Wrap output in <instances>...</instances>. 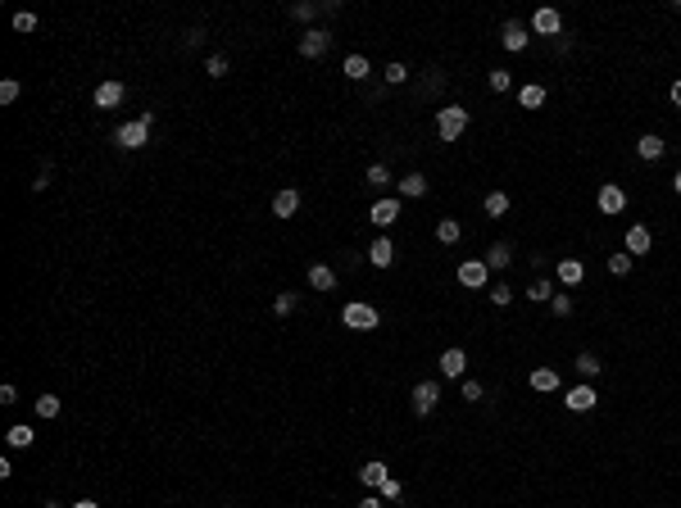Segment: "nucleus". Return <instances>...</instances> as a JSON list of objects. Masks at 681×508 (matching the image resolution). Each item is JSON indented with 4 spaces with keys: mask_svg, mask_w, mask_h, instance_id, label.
<instances>
[{
    "mask_svg": "<svg viewBox=\"0 0 681 508\" xmlns=\"http://www.w3.org/2000/svg\"><path fill=\"white\" fill-rule=\"evenodd\" d=\"M36 436H32V427H9V445H14V450H28Z\"/></svg>",
    "mask_w": 681,
    "mask_h": 508,
    "instance_id": "31",
    "label": "nucleus"
},
{
    "mask_svg": "<svg viewBox=\"0 0 681 508\" xmlns=\"http://www.w3.org/2000/svg\"><path fill=\"white\" fill-rule=\"evenodd\" d=\"M318 9H323V5H309V0H300V5H295V9H291V14H295V19H300V23H309V19H314V14H318Z\"/></svg>",
    "mask_w": 681,
    "mask_h": 508,
    "instance_id": "42",
    "label": "nucleus"
},
{
    "mask_svg": "<svg viewBox=\"0 0 681 508\" xmlns=\"http://www.w3.org/2000/svg\"><path fill=\"white\" fill-rule=\"evenodd\" d=\"M332 51V32H323V28H309L304 36H300V55L304 59H323Z\"/></svg>",
    "mask_w": 681,
    "mask_h": 508,
    "instance_id": "4",
    "label": "nucleus"
},
{
    "mask_svg": "<svg viewBox=\"0 0 681 508\" xmlns=\"http://www.w3.org/2000/svg\"><path fill=\"white\" fill-rule=\"evenodd\" d=\"M341 73H345V78H350V82H364V78H368V59H364V55H350V59H345V68H341Z\"/></svg>",
    "mask_w": 681,
    "mask_h": 508,
    "instance_id": "28",
    "label": "nucleus"
},
{
    "mask_svg": "<svg viewBox=\"0 0 681 508\" xmlns=\"http://www.w3.org/2000/svg\"><path fill=\"white\" fill-rule=\"evenodd\" d=\"M500 41H504V51H527V23H518V19H509L504 23V32H500Z\"/></svg>",
    "mask_w": 681,
    "mask_h": 508,
    "instance_id": "9",
    "label": "nucleus"
},
{
    "mask_svg": "<svg viewBox=\"0 0 681 508\" xmlns=\"http://www.w3.org/2000/svg\"><path fill=\"white\" fill-rule=\"evenodd\" d=\"M309 286H314V291H332V286H337V272H332L327 264H314V268H309Z\"/></svg>",
    "mask_w": 681,
    "mask_h": 508,
    "instance_id": "20",
    "label": "nucleus"
},
{
    "mask_svg": "<svg viewBox=\"0 0 681 508\" xmlns=\"http://www.w3.org/2000/svg\"><path fill=\"white\" fill-rule=\"evenodd\" d=\"M295 209H300V191L287 187V191L272 195V214H277V218H295Z\"/></svg>",
    "mask_w": 681,
    "mask_h": 508,
    "instance_id": "14",
    "label": "nucleus"
},
{
    "mask_svg": "<svg viewBox=\"0 0 681 508\" xmlns=\"http://www.w3.org/2000/svg\"><path fill=\"white\" fill-rule=\"evenodd\" d=\"M518 105H523V109H541L545 105V86L541 82H527L523 91H518Z\"/></svg>",
    "mask_w": 681,
    "mask_h": 508,
    "instance_id": "23",
    "label": "nucleus"
},
{
    "mask_svg": "<svg viewBox=\"0 0 681 508\" xmlns=\"http://www.w3.org/2000/svg\"><path fill=\"white\" fill-rule=\"evenodd\" d=\"M464 368H468V354L464 350H445L441 354V377H459L464 381Z\"/></svg>",
    "mask_w": 681,
    "mask_h": 508,
    "instance_id": "16",
    "label": "nucleus"
},
{
    "mask_svg": "<svg viewBox=\"0 0 681 508\" xmlns=\"http://www.w3.org/2000/svg\"><path fill=\"white\" fill-rule=\"evenodd\" d=\"M481 395H486V390H481V381H464V400H481Z\"/></svg>",
    "mask_w": 681,
    "mask_h": 508,
    "instance_id": "44",
    "label": "nucleus"
},
{
    "mask_svg": "<svg viewBox=\"0 0 681 508\" xmlns=\"http://www.w3.org/2000/svg\"><path fill=\"white\" fill-rule=\"evenodd\" d=\"M400 195H409V200H423V195H427V177H423V172H409V177H400Z\"/></svg>",
    "mask_w": 681,
    "mask_h": 508,
    "instance_id": "22",
    "label": "nucleus"
},
{
    "mask_svg": "<svg viewBox=\"0 0 681 508\" xmlns=\"http://www.w3.org/2000/svg\"><path fill=\"white\" fill-rule=\"evenodd\" d=\"M386 499H382V494H368V499H359V508H382Z\"/></svg>",
    "mask_w": 681,
    "mask_h": 508,
    "instance_id": "45",
    "label": "nucleus"
},
{
    "mask_svg": "<svg viewBox=\"0 0 681 508\" xmlns=\"http://www.w3.org/2000/svg\"><path fill=\"white\" fill-rule=\"evenodd\" d=\"M14 32H36V14H14Z\"/></svg>",
    "mask_w": 681,
    "mask_h": 508,
    "instance_id": "43",
    "label": "nucleus"
},
{
    "mask_svg": "<svg viewBox=\"0 0 681 508\" xmlns=\"http://www.w3.org/2000/svg\"><path fill=\"white\" fill-rule=\"evenodd\" d=\"M550 309H554V318H568V313H573V295H554Z\"/></svg>",
    "mask_w": 681,
    "mask_h": 508,
    "instance_id": "39",
    "label": "nucleus"
},
{
    "mask_svg": "<svg viewBox=\"0 0 681 508\" xmlns=\"http://www.w3.org/2000/svg\"><path fill=\"white\" fill-rule=\"evenodd\" d=\"M386 477H391V467L382 463V458H373V463H364V467H359V481H364V486H373V490H377Z\"/></svg>",
    "mask_w": 681,
    "mask_h": 508,
    "instance_id": "17",
    "label": "nucleus"
},
{
    "mask_svg": "<svg viewBox=\"0 0 681 508\" xmlns=\"http://www.w3.org/2000/svg\"><path fill=\"white\" fill-rule=\"evenodd\" d=\"M19 100V82L9 78V82H0V105H14Z\"/></svg>",
    "mask_w": 681,
    "mask_h": 508,
    "instance_id": "40",
    "label": "nucleus"
},
{
    "mask_svg": "<svg viewBox=\"0 0 681 508\" xmlns=\"http://www.w3.org/2000/svg\"><path fill=\"white\" fill-rule=\"evenodd\" d=\"M573 368H577L581 377H600V368H604V363H600V358L586 350V354H577V363H573Z\"/></svg>",
    "mask_w": 681,
    "mask_h": 508,
    "instance_id": "30",
    "label": "nucleus"
},
{
    "mask_svg": "<svg viewBox=\"0 0 681 508\" xmlns=\"http://www.w3.org/2000/svg\"><path fill=\"white\" fill-rule=\"evenodd\" d=\"M150 128H155V114H150V109H145V114H136L132 123H118L114 141L123 145V150H141V145L150 141Z\"/></svg>",
    "mask_w": 681,
    "mask_h": 508,
    "instance_id": "1",
    "label": "nucleus"
},
{
    "mask_svg": "<svg viewBox=\"0 0 681 508\" xmlns=\"http://www.w3.org/2000/svg\"><path fill=\"white\" fill-rule=\"evenodd\" d=\"M554 277H559L563 286H581V277H586V264H581V259H559Z\"/></svg>",
    "mask_w": 681,
    "mask_h": 508,
    "instance_id": "11",
    "label": "nucleus"
},
{
    "mask_svg": "<svg viewBox=\"0 0 681 508\" xmlns=\"http://www.w3.org/2000/svg\"><path fill=\"white\" fill-rule=\"evenodd\" d=\"M486 272L491 268L481 264V259H464V264H459V281H464V286H473V291H481V286H486Z\"/></svg>",
    "mask_w": 681,
    "mask_h": 508,
    "instance_id": "8",
    "label": "nucleus"
},
{
    "mask_svg": "<svg viewBox=\"0 0 681 508\" xmlns=\"http://www.w3.org/2000/svg\"><path fill=\"white\" fill-rule=\"evenodd\" d=\"M559 28H563L559 9H536V14H531V32H541V36H559Z\"/></svg>",
    "mask_w": 681,
    "mask_h": 508,
    "instance_id": "10",
    "label": "nucleus"
},
{
    "mask_svg": "<svg viewBox=\"0 0 681 508\" xmlns=\"http://www.w3.org/2000/svg\"><path fill=\"white\" fill-rule=\"evenodd\" d=\"M41 508H59V504H55V499H46V504H41Z\"/></svg>",
    "mask_w": 681,
    "mask_h": 508,
    "instance_id": "49",
    "label": "nucleus"
},
{
    "mask_svg": "<svg viewBox=\"0 0 681 508\" xmlns=\"http://www.w3.org/2000/svg\"><path fill=\"white\" fill-rule=\"evenodd\" d=\"M527 381H531V390H545V395L559 390V373H554V368H531Z\"/></svg>",
    "mask_w": 681,
    "mask_h": 508,
    "instance_id": "18",
    "label": "nucleus"
},
{
    "mask_svg": "<svg viewBox=\"0 0 681 508\" xmlns=\"http://www.w3.org/2000/svg\"><path fill=\"white\" fill-rule=\"evenodd\" d=\"M563 404L573 408V413H590V408L600 404V395H595V386H573V390L563 395Z\"/></svg>",
    "mask_w": 681,
    "mask_h": 508,
    "instance_id": "7",
    "label": "nucleus"
},
{
    "mask_svg": "<svg viewBox=\"0 0 681 508\" xmlns=\"http://www.w3.org/2000/svg\"><path fill=\"white\" fill-rule=\"evenodd\" d=\"M295 304H300L295 295H277V300H272V313H277V318H287V313H295Z\"/></svg>",
    "mask_w": 681,
    "mask_h": 508,
    "instance_id": "35",
    "label": "nucleus"
},
{
    "mask_svg": "<svg viewBox=\"0 0 681 508\" xmlns=\"http://www.w3.org/2000/svg\"><path fill=\"white\" fill-rule=\"evenodd\" d=\"M609 272H613V277H627V272H631V254H609Z\"/></svg>",
    "mask_w": 681,
    "mask_h": 508,
    "instance_id": "34",
    "label": "nucleus"
},
{
    "mask_svg": "<svg viewBox=\"0 0 681 508\" xmlns=\"http://www.w3.org/2000/svg\"><path fill=\"white\" fill-rule=\"evenodd\" d=\"M123 95H128V91H123V82H101V86H96V109H114Z\"/></svg>",
    "mask_w": 681,
    "mask_h": 508,
    "instance_id": "15",
    "label": "nucleus"
},
{
    "mask_svg": "<svg viewBox=\"0 0 681 508\" xmlns=\"http://www.w3.org/2000/svg\"><path fill=\"white\" fill-rule=\"evenodd\" d=\"M509 259H513V250L500 241V245H491V250H486V259H481V264H486V268H509Z\"/></svg>",
    "mask_w": 681,
    "mask_h": 508,
    "instance_id": "25",
    "label": "nucleus"
},
{
    "mask_svg": "<svg viewBox=\"0 0 681 508\" xmlns=\"http://www.w3.org/2000/svg\"><path fill=\"white\" fill-rule=\"evenodd\" d=\"M386 82H391V86L409 82V68H404V64H386Z\"/></svg>",
    "mask_w": 681,
    "mask_h": 508,
    "instance_id": "41",
    "label": "nucleus"
},
{
    "mask_svg": "<svg viewBox=\"0 0 681 508\" xmlns=\"http://www.w3.org/2000/svg\"><path fill=\"white\" fill-rule=\"evenodd\" d=\"M672 191H677V195H681V168H677V177H672Z\"/></svg>",
    "mask_w": 681,
    "mask_h": 508,
    "instance_id": "48",
    "label": "nucleus"
},
{
    "mask_svg": "<svg viewBox=\"0 0 681 508\" xmlns=\"http://www.w3.org/2000/svg\"><path fill=\"white\" fill-rule=\"evenodd\" d=\"M486 295H491V304H500V309H504V304H509V300H513V291H509V286H504V281H495V286H491Z\"/></svg>",
    "mask_w": 681,
    "mask_h": 508,
    "instance_id": "37",
    "label": "nucleus"
},
{
    "mask_svg": "<svg viewBox=\"0 0 681 508\" xmlns=\"http://www.w3.org/2000/svg\"><path fill=\"white\" fill-rule=\"evenodd\" d=\"M595 204H600V214H609V218H613V214H623V209H627V191H623V187H613V182H604L600 195H595Z\"/></svg>",
    "mask_w": 681,
    "mask_h": 508,
    "instance_id": "6",
    "label": "nucleus"
},
{
    "mask_svg": "<svg viewBox=\"0 0 681 508\" xmlns=\"http://www.w3.org/2000/svg\"><path fill=\"white\" fill-rule=\"evenodd\" d=\"M205 73H209V78H222V73H227V55H209L205 59Z\"/></svg>",
    "mask_w": 681,
    "mask_h": 508,
    "instance_id": "36",
    "label": "nucleus"
},
{
    "mask_svg": "<svg viewBox=\"0 0 681 508\" xmlns=\"http://www.w3.org/2000/svg\"><path fill=\"white\" fill-rule=\"evenodd\" d=\"M464 128H468V109H464V105L436 109V136H441V141H459Z\"/></svg>",
    "mask_w": 681,
    "mask_h": 508,
    "instance_id": "2",
    "label": "nucleus"
},
{
    "mask_svg": "<svg viewBox=\"0 0 681 508\" xmlns=\"http://www.w3.org/2000/svg\"><path fill=\"white\" fill-rule=\"evenodd\" d=\"M663 150H667L663 136H654V132H645V136L636 141V155H640V159H663Z\"/></svg>",
    "mask_w": 681,
    "mask_h": 508,
    "instance_id": "19",
    "label": "nucleus"
},
{
    "mask_svg": "<svg viewBox=\"0 0 681 508\" xmlns=\"http://www.w3.org/2000/svg\"><path fill=\"white\" fill-rule=\"evenodd\" d=\"M459 237H464L459 218H441V222H436V241H441V245H454Z\"/></svg>",
    "mask_w": 681,
    "mask_h": 508,
    "instance_id": "24",
    "label": "nucleus"
},
{
    "mask_svg": "<svg viewBox=\"0 0 681 508\" xmlns=\"http://www.w3.org/2000/svg\"><path fill=\"white\" fill-rule=\"evenodd\" d=\"M368 187H391V172L382 164H373V168H368Z\"/></svg>",
    "mask_w": 681,
    "mask_h": 508,
    "instance_id": "38",
    "label": "nucleus"
},
{
    "mask_svg": "<svg viewBox=\"0 0 681 508\" xmlns=\"http://www.w3.org/2000/svg\"><path fill=\"white\" fill-rule=\"evenodd\" d=\"M36 413H41V418H59V395H41V400H36Z\"/></svg>",
    "mask_w": 681,
    "mask_h": 508,
    "instance_id": "33",
    "label": "nucleus"
},
{
    "mask_svg": "<svg viewBox=\"0 0 681 508\" xmlns=\"http://www.w3.org/2000/svg\"><path fill=\"white\" fill-rule=\"evenodd\" d=\"M650 245H654V237H650V227H645V222L627 227V254H650Z\"/></svg>",
    "mask_w": 681,
    "mask_h": 508,
    "instance_id": "12",
    "label": "nucleus"
},
{
    "mask_svg": "<svg viewBox=\"0 0 681 508\" xmlns=\"http://www.w3.org/2000/svg\"><path fill=\"white\" fill-rule=\"evenodd\" d=\"M523 295H527L531 304H545V300H554V286H550V281H545V277H536V281H531V286H527Z\"/></svg>",
    "mask_w": 681,
    "mask_h": 508,
    "instance_id": "26",
    "label": "nucleus"
},
{
    "mask_svg": "<svg viewBox=\"0 0 681 508\" xmlns=\"http://www.w3.org/2000/svg\"><path fill=\"white\" fill-rule=\"evenodd\" d=\"M672 105H677V109H681V78H677V82H672Z\"/></svg>",
    "mask_w": 681,
    "mask_h": 508,
    "instance_id": "46",
    "label": "nucleus"
},
{
    "mask_svg": "<svg viewBox=\"0 0 681 508\" xmlns=\"http://www.w3.org/2000/svg\"><path fill=\"white\" fill-rule=\"evenodd\" d=\"M377 494H382V499H386V504H395V499H400V494H404V486H400V481H395V477H386V481H382V486H377Z\"/></svg>",
    "mask_w": 681,
    "mask_h": 508,
    "instance_id": "32",
    "label": "nucleus"
},
{
    "mask_svg": "<svg viewBox=\"0 0 681 508\" xmlns=\"http://www.w3.org/2000/svg\"><path fill=\"white\" fill-rule=\"evenodd\" d=\"M73 508H101V504H96V499H78V504H73Z\"/></svg>",
    "mask_w": 681,
    "mask_h": 508,
    "instance_id": "47",
    "label": "nucleus"
},
{
    "mask_svg": "<svg viewBox=\"0 0 681 508\" xmlns=\"http://www.w3.org/2000/svg\"><path fill=\"white\" fill-rule=\"evenodd\" d=\"M341 322H345V327H354V331H373L382 318H377V309H373V304L354 300V304H345V309H341Z\"/></svg>",
    "mask_w": 681,
    "mask_h": 508,
    "instance_id": "3",
    "label": "nucleus"
},
{
    "mask_svg": "<svg viewBox=\"0 0 681 508\" xmlns=\"http://www.w3.org/2000/svg\"><path fill=\"white\" fill-rule=\"evenodd\" d=\"M395 218H400V200H377L373 204V222H377V227H391Z\"/></svg>",
    "mask_w": 681,
    "mask_h": 508,
    "instance_id": "21",
    "label": "nucleus"
},
{
    "mask_svg": "<svg viewBox=\"0 0 681 508\" xmlns=\"http://www.w3.org/2000/svg\"><path fill=\"white\" fill-rule=\"evenodd\" d=\"M481 209H486V214H491V218H500V214H509V195H504V191H491V195H486V200H481Z\"/></svg>",
    "mask_w": 681,
    "mask_h": 508,
    "instance_id": "27",
    "label": "nucleus"
},
{
    "mask_svg": "<svg viewBox=\"0 0 681 508\" xmlns=\"http://www.w3.org/2000/svg\"><path fill=\"white\" fill-rule=\"evenodd\" d=\"M486 82H491V91H495V95H504V91L513 86V73H509V68H491V78H486Z\"/></svg>",
    "mask_w": 681,
    "mask_h": 508,
    "instance_id": "29",
    "label": "nucleus"
},
{
    "mask_svg": "<svg viewBox=\"0 0 681 508\" xmlns=\"http://www.w3.org/2000/svg\"><path fill=\"white\" fill-rule=\"evenodd\" d=\"M368 264H373V268H391L395 264V245L386 237H377L373 245H368Z\"/></svg>",
    "mask_w": 681,
    "mask_h": 508,
    "instance_id": "13",
    "label": "nucleus"
},
{
    "mask_svg": "<svg viewBox=\"0 0 681 508\" xmlns=\"http://www.w3.org/2000/svg\"><path fill=\"white\" fill-rule=\"evenodd\" d=\"M436 404H441V386H436V381H418V386H414V413L427 418Z\"/></svg>",
    "mask_w": 681,
    "mask_h": 508,
    "instance_id": "5",
    "label": "nucleus"
}]
</instances>
